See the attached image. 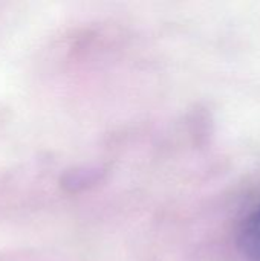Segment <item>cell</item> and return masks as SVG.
<instances>
[{"label": "cell", "instance_id": "1", "mask_svg": "<svg viewBox=\"0 0 260 261\" xmlns=\"http://www.w3.org/2000/svg\"><path fill=\"white\" fill-rule=\"evenodd\" d=\"M236 245L247 261H260V200L242 219L238 232Z\"/></svg>", "mask_w": 260, "mask_h": 261}]
</instances>
